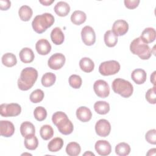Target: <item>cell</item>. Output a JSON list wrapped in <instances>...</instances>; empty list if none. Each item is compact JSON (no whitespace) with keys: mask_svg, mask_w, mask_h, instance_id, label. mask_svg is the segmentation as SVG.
Wrapping results in <instances>:
<instances>
[{"mask_svg":"<svg viewBox=\"0 0 156 156\" xmlns=\"http://www.w3.org/2000/svg\"><path fill=\"white\" fill-rule=\"evenodd\" d=\"M87 19V15L83 11L76 10L71 16V22L76 25H80L85 23Z\"/></svg>","mask_w":156,"mask_h":156,"instance_id":"obj_24","label":"cell"},{"mask_svg":"<svg viewBox=\"0 0 156 156\" xmlns=\"http://www.w3.org/2000/svg\"><path fill=\"white\" fill-rule=\"evenodd\" d=\"M65 61L66 58L63 54L55 53L49 57L48 61V65L51 69L58 70L63 66Z\"/></svg>","mask_w":156,"mask_h":156,"instance_id":"obj_9","label":"cell"},{"mask_svg":"<svg viewBox=\"0 0 156 156\" xmlns=\"http://www.w3.org/2000/svg\"><path fill=\"white\" fill-rule=\"evenodd\" d=\"M94 109L100 115H105L110 111V105L106 101H99L94 103Z\"/></svg>","mask_w":156,"mask_h":156,"instance_id":"obj_28","label":"cell"},{"mask_svg":"<svg viewBox=\"0 0 156 156\" xmlns=\"http://www.w3.org/2000/svg\"><path fill=\"white\" fill-rule=\"evenodd\" d=\"M54 12L59 16H66L70 12L69 5L64 1L58 2L54 8Z\"/></svg>","mask_w":156,"mask_h":156,"instance_id":"obj_19","label":"cell"},{"mask_svg":"<svg viewBox=\"0 0 156 156\" xmlns=\"http://www.w3.org/2000/svg\"><path fill=\"white\" fill-rule=\"evenodd\" d=\"M63 144L64 143L62 138L56 137L49 142L48 148L50 152H55L60 151L62 148Z\"/></svg>","mask_w":156,"mask_h":156,"instance_id":"obj_27","label":"cell"},{"mask_svg":"<svg viewBox=\"0 0 156 156\" xmlns=\"http://www.w3.org/2000/svg\"><path fill=\"white\" fill-rule=\"evenodd\" d=\"M93 155V156H94V154L93 153V152H90V151H88V152H86L85 153H84L83 154V155Z\"/></svg>","mask_w":156,"mask_h":156,"instance_id":"obj_44","label":"cell"},{"mask_svg":"<svg viewBox=\"0 0 156 156\" xmlns=\"http://www.w3.org/2000/svg\"><path fill=\"white\" fill-rule=\"evenodd\" d=\"M14 132L15 127L12 122L7 120L0 121V133L1 136L10 137L13 135Z\"/></svg>","mask_w":156,"mask_h":156,"instance_id":"obj_14","label":"cell"},{"mask_svg":"<svg viewBox=\"0 0 156 156\" xmlns=\"http://www.w3.org/2000/svg\"><path fill=\"white\" fill-rule=\"evenodd\" d=\"M82 80L79 75L73 74L69 77V85L75 89L79 88L82 85Z\"/></svg>","mask_w":156,"mask_h":156,"instance_id":"obj_37","label":"cell"},{"mask_svg":"<svg viewBox=\"0 0 156 156\" xmlns=\"http://www.w3.org/2000/svg\"><path fill=\"white\" fill-rule=\"evenodd\" d=\"M19 56L21 61L24 63H31L35 57L33 51L29 48H23L20 52Z\"/></svg>","mask_w":156,"mask_h":156,"instance_id":"obj_21","label":"cell"},{"mask_svg":"<svg viewBox=\"0 0 156 156\" xmlns=\"http://www.w3.org/2000/svg\"><path fill=\"white\" fill-rule=\"evenodd\" d=\"M2 63L7 67H12L17 63L16 57L15 55L12 53H5L2 57Z\"/></svg>","mask_w":156,"mask_h":156,"instance_id":"obj_29","label":"cell"},{"mask_svg":"<svg viewBox=\"0 0 156 156\" xmlns=\"http://www.w3.org/2000/svg\"><path fill=\"white\" fill-rule=\"evenodd\" d=\"M146 140L150 144H156V130L151 129L148 130L145 135Z\"/></svg>","mask_w":156,"mask_h":156,"instance_id":"obj_39","label":"cell"},{"mask_svg":"<svg viewBox=\"0 0 156 156\" xmlns=\"http://www.w3.org/2000/svg\"><path fill=\"white\" fill-rule=\"evenodd\" d=\"M155 73L156 71H154L151 76V82L154 86H155Z\"/></svg>","mask_w":156,"mask_h":156,"instance_id":"obj_43","label":"cell"},{"mask_svg":"<svg viewBox=\"0 0 156 156\" xmlns=\"http://www.w3.org/2000/svg\"><path fill=\"white\" fill-rule=\"evenodd\" d=\"M52 121L57 126L58 131L63 135H69L73 131V124L64 112L54 113L52 116Z\"/></svg>","mask_w":156,"mask_h":156,"instance_id":"obj_2","label":"cell"},{"mask_svg":"<svg viewBox=\"0 0 156 156\" xmlns=\"http://www.w3.org/2000/svg\"><path fill=\"white\" fill-rule=\"evenodd\" d=\"M76 116L82 122H88L91 119L92 113L88 107L81 106L76 110Z\"/></svg>","mask_w":156,"mask_h":156,"instance_id":"obj_16","label":"cell"},{"mask_svg":"<svg viewBox=\"0 0 156 156\" xmlns=\"http://www.w3.org/2000/svg\"><path fill=\"white\" fill-rule=\"evenodd\" d=\"M11 6V2L9 0H0V9L1 10H7Z\"/></svg>","mask_w":156,"mask_h":156,"instance_id":"obj_41","label":"cell"},{"mask_svg":"<svg viewBox=\"0 0 156 156\" xmlns=\"http://www.w3.org/2000/svg\"><path fill=\"white\" fill-rule=\"evenodd\" d=\"M20 132L22 136L24 137L30 135L35 134V126L29 121H24L20 126Z\"/></svg>","mask_w":156,"mask_h":156,"instance_id":"obj_22","label":"cell"},{"mask_svg":"<svg viewBox=\"0 0 156 156\" xmlns=\"http://www.w3.org/2000/svg\"><path fill=\"white\" fill-rule=\"evenodd\" d=\"M32 14L33 11L32 9L26 5H22L18 10L19 16L23 21H28L32 18Z\"/></svg>","mask_w":156,"mask_h":156,"instance_id":"obj_25","label":"cell"},{"mask_svg":"<svg viewBox=\"0 0 156 156\" xmlns=\"http://www.w3.org/2000/svg\"><path fill=\"white\" fill-rule=\"evenodd\" d=\"M44 96V92L40 89H37L31 93L29 98L32 102L37 104L40 102L43 99Z\"/></svg>","mask_w":156,"mask_h":156,"instance_id":"obj_35","label":"cell"},{"mask_svg":"<svg viewBox=\"0 0 156 156\" xmlns=\"http://www.w3.org/2000/svg\"><path fill=\"white\" fill-rule=\"evenodd\" d=\"M125 6L129 9H134L137 7L140 2V0H124Z\"/></svg>","mask_w":156,"mask_h":156,"instance_id":"obj_40","label":"cell"},{"mask_svg":"<svg viewBox=\"0 0 156 156\" xmlns=\"http://www.w3.org/2000/svg\"><path fill=\"white\" fill-rule=\"evenodd\" d=\"M129 30V24L124 20H118L115 21L112 26V32L116 36L125 35Z\"/></svg>","mask_w":156,"mask_h":156,"instance_id":"obj_12","label":"cell"},{"mask_svg":"<svg viewBox=\"0 0 156 156\" xmlns=\"http://www.w3.org/2000/svg\"><path fill=\"white\" fill-rule=\"evenodd\" d=\"M120 69V64L116 60H108L101 63L99 66V73L104 76L114 75Z\"/></svg>","mask_w":156,"mask_h":156,"instance_id":"obj_6","label":"cell"},{"mask_svg":"<svg viewBox=\"0 0 156 156\" xmlns=\"http://www.w3.org/2000/svg\"><path fill=\"white\" fill-rule=\"evenodd\" d=\"M34 115L37 121H42L44 120L47 116L46 110L41 106H38L35 108L34 111Z\"/></svg>","mask_w":156,"mask_h":156,"instance_id":"obj_36","label":"cell"},{"mask_svg":"<svg viewBox=\"0 0 156 156\" xmlns=\"http://www.w3.org/2000/svg\"><path fill=\"white\" fill-rule=\"evenodd\" d=\"M24 146L26 149L29 150H35L38 146V140L35 134L30 135L24 138Z\"/></svg>","mask_w":156,"mask_h":156,"instance_id":"obj_26","label":"cell"},{"mask_svg":"<svg viewBox=\"0 0 156 156\" xmlns=\"http://www.w3.org/2000/svg\"><path fill=\"white\" fill-rule=\"evenodd\" d=\"M40 134L42 139L44 140H48L54 135V130L50 125H43L40 130Z\"/></svg>","mask_w":156,"mask_h":156,"instance_id":"obj_34","label":"cell"},{"mask_svg":"<svg viewBox=\"0 0 156 156\" xmlns=\"http://www.w3.org/2000/svg\"><path fill=\"white\" fill-rule=\"evenodd\" d=\"M104 42L108 47H114L117 44L118 37H116L112 30H107L104 34Z\"/></svg>","mask_w":156,"mask_h":156,"instance_id":"obj_31","label":"cell"},{"mask_svg":"<svg viewBox=\"0 0 156 156\" xmlns=\"http://www.w3.org/2000/svg\"><path fill=\"white\" fill-rule=\"evenodd\" d=\"M155 86H154L152 88L149 89L147 92L146 93V99L147 100V101L150 103V104H155L156 101H155V99H156V94H155Z\"/></svg>","mask_w":156,"mask_h":156,"instance_id":"obj_38","label":"cell"},{"mask_svg":"<svg viewBox=\"0 0 156 156\" xmlns=\"http://www.w3.org/2000/svg\"><path fill=\"white\" fill-rule=\"evenodd\" d=\"M56 80V76L52 73H46L41 77V84L44 87H49L53 85Z\"/></svg>","mask_w":156,"mask_h":156,"instance_id":"obj_32","label":"cell"},{"mask_svg":"<svg viewBox=\"0 0 156 156\" xmlns=\"http://www.w3.org/2000/svg\"><path fill=\"white\" fill-rule=\"evenodd\" d=\"M51 38L54 44L60 45L63 43L65 35L62 29L58 27H56L54 28L51 32Z\"/></svg>","mask_w":156,"mask_h":156,"instance_id":"obj_20","label":"cell"},{"mask_svg":"<svg viewBox=\"0 0 156 156\" xmlns=\"http://www.w3.org/2000/svg\"><path fill=\"white\" fill-rule=\"evenodd\" d=\"M94 148L97 153L102 156L108 155L111 153L112 146L106 140H98L96 142Z\"/></svg>","mask_w":156,"mask_h":156,"instance_id":"obj_13","label":"cell"},{"mask_svg":"<svg viewBox=\"0 0 156 156\" xmlns=\"http://www.w3.org/2000/svg\"><path fill=\"white\" fill-rule=\"evenodd\" d=\"M112 90L115 93L120 94L123 98H129L133 93V88L132 83L121 78L115 79L112 84Z\"/></svg>","mask_w":156,"mask_h":156,"instance_id":"obj_5","label":"cell"},{"mask_svg":"<svg viewBox=\"0 0 156 156\" xmlns=\"http://www.w3.org/2000/svg\"><path fill=\"white\" fill-rule=\"evenodd\" d=\"M132 79L136 84H143L146 80V71L141 68L134 69L131 74Z\"/></svg>","mask_w":156,"mask_h":156,"instance_id":"obj_18","label":"cell"},{"mask_svg":"<svg viewBox=\"0 0 156 156\" xmlns=\"http://www.w3.org/2000/svg\"><path fill=\"white\" fill-rule=\"evenodd\" d=\"M79 66L83 71L85 73L91 72L94 68L93 61L88 57H83L79 61Z\"/></svg>","mask_w":156,"mask_h":156,"instance_id":"obj_23","label":"cell"},{"mask_svg":"<svg viewBox=\"0 0 156 156\" xmlns=\"http://www.w3.org/2000/svg\"><path fill=\"white\" fill-rule=\"evenodd\" d=\"M93 89L96 94L101 98H107L110 93V87L107 82L104 80H98L93 85Z\"/></svg>","mask_w":156,"mask_h":156,"instance_id":"obj_8","label":"cell"},{"mask_svg":"<svg viewBox=\"0 0 156 156\" xmlns=\"http://www.w3.org/2000/svg\"><path fill=\"white\" fill-rule=\"evenodd\" d=\"M54 23V16L49 13H44L37 15L32 22V26L34 31L38 34H42Z\"/></svg>","mask_w":156,"mask_h":156,"instance_id":"obj_3","label":"cell"},{"mask_svg":"<svg viewBox=\"0 0 156 156\" xmlns=\"http://www.w3.org/2000/svg\"><path fill=\"white\" fill-rule=\"evenodd\" d=\"M39 2L43 5L48 6L50 5L52 3H53L54 2V0H40Z\"/></svg>","mask_w":156,"mask_h":156,"instance_id":"obj_42","label":"cell"},{"mask_svg":"<svg viewBox=\"0 0 156 156\" xmlns=\"http://www.w3.org/2000/svg\"><path fill=\"white\" fill-rule=\"evenodd\" d=\"M95 131L98 135L102 137H106L110 133L111 125L107 119H101L96 123Z\"/></svg>","mask_w":156,"mask_h":156,"instance_id":"obj_11","label":"cell"},{"mask_svg":"<svg viewBox=\"0 0 156 156\" xmlns=\"http://www.w3.org/2000/svg\"><path fill=\"white\" fill-rule=\"evenodd\" d=\"M115 152L119 156L127 155L130 152V147L126 143H119L115 147Z\"/></svg>","mask_w":156,"mask_h":156,"instance_id":"obj_33","label":"cell"},{"mask_svg":"<svg viewBox=\"0 0 156 156\" xmlns=\"http://www.w3.org/2000/svg\"><path fill=\"white\" fill-rule=\"evenodd\" d=\"M82 41L87 46H91L96 41V34L94 29L89 26L83 27L81 31Z\"/></svg>","mask_w":156,"mask_h":156,"instance_id":"obj_10","label":"cell"},{"mask_svg":"<svg viewBox=\"0 0 156 156\" xmlns=\"http://www.w3.org/2000/svg\"><path fill=\"white\" fill-rule=\"evenodd\" d=\"M38 77V71L32 67L23 69L18 80V88L22 91L30 89L34 85Z\"/></svg>","mask_w":156,"mask_h":156,"instance_id":"obj_1","label":"cell"},{"mask_svg":"<svg viewBox=\"0 0 156 156\" xmlns=\"http://www.w3.org/2000/svg\"><path fill=\"white\" fill-rule=\"evenodd\" d=\"M0 114L4 117L16 116L21 112V106L16 103L2 104L0 105Z\"/></svg>","mask_w":156,"mask_h":156,"instance_id":"obj_7","label":"cell"},{"mask_svg":"<svg viewBox=\"0 0 156 156\" xmlns=\"http://www.w3.org/2000/svg\"><path fill=\"white\" fill-rule=\"evenodd\" d=\"M37 52L42 55L48 54L51 51V45L46 39H40L35 44Z\"/></svg>","mask_w":156,"mask_h":156,"instance_id":"obj_15","label":"cell"},{"mask_svg":"<svg viewBox=\"0 0 156 156\" xmlns=\"http://www.w3.org/2000/svg\"><path fill=\"white\" fill-rule=\"evenodd\" d=\"M80 151V146L76 142H70L66 147V152L69 156H77L79 155Z\"/></svg>","mask_w":156,"mask_h":156,"instance_id":"obj_30","label":"cell"},{"mask_svg":"<svg viewBox=\"0 0 156 156\" xmlns=\"http://www.w3.org/2000/svg\"><path fill=\"white\" fill-rule=\"evenodd\" d=\"M156 32L153 27H147L144 29L140 36V38L146 44L151 43L155 40Z\"/></svg>","mask_w":156,"mask_h":156,"instance_id":"obj_17","label":"cell"},{"mask_svg":"<svg viewBox=\"0 0 156 156\" xmlns=\"http://www.w3.org/2000/svg\"><path fill=\"white\" fill-rule=\"evenodd\" d=\"M130 50L133 54L137 55L142 60L149 59L152 54V51L150 47L140 37L135 38L131 42Z\"/></svg>","mask_w":156,"mask_h":156,"instance_id":"obj_4","label":"cell"}]
</instances>
